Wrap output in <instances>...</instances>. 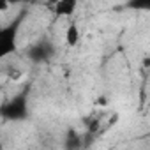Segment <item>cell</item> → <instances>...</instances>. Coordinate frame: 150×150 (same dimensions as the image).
<instances>
[{
  "label": "cell",
  "mask_w": 150,
  "mask_h": 150,
  "mask_svg": "<svg viewBox=\"0 0 150 150\" xmlns=\"http://www.w3.org/2000/svg\"><path fill=\"white\" fill-rule=\"evenodd\" d=\"M64 37H65V44H67V46H76L78 41H80V28H78V25H76V23H71V25L65 28Z\"/></svg>",
  "instance_id": "cell-2"
},
{
  "label": "cell",
  "mask_w": 150,
  "mask_h": 150,
  "mask_svg": "<svg viewBox=\"0 0 150 150\" xmlns=\"http://www.w3.org/2000/svg\"><path fill=\"white\" fill-rule=\"evenodd\" d=\"M118 120V113L117 111H106V110H99V113H94L88 118V129L90 132L96 134H103L106 132L110 127H113Z\"/></svg>",
  "instance_id": "cell-1"
},
{
  "label": "cell",
  "mask_w": 150,
  "mask_h": 150,
  "mask_svg": "<svg viewBox=\"0 0 150 150\" xmlns=\"http://www.w3.org/2000/svg\"><path fill=\"white\" fill-rule=\"evenodd\" d=\"M141 65H143L145 69H150V58H143V62H141Z\"/></svg>",
  "instance_id": "cell-3"
}]
</instances>
